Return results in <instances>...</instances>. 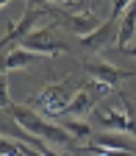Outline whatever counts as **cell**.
<instances>
[{"instance_id": "6da1fadb", "label": "cell", "mask_w": 136, "mask_h": 156, "mask_svg": "<svg viewBox=\"0 0 136 156\" xmlns=\"http://www.w3.org/2000/svg\"><path fill=\"white\" fill-rule=\"evenodd\" d=\"M8 114L14 117V123L17 126H22L28 134H33V136H39V140H45L47 145H70V148H75L78 142L72 140V136L58 126V123H47L42 114H39L33 106H11L8 109Z\"/></svg>"}, {"instance_id": "7a4b0ae2", "label": "cell", "mask_w": 136, "mask_h": 156, "mask_svg": "<svg viewBox=\"0 0 136 156\" xmlns=\"http://www.w3.org/2000/svg\"><path fill=\"white\" fill-rule=\"evenodd\" d=\"M72 101V92L67 81H58V84H47L42 92L33 98V109L42 114V117H61L67 114Z\"/></svg>"}, {"instance_id": "3957f363", "label": "cell", "mask_w": 136, "mask_h": 156, "mask_svg": "<svg viewBox=\"0 0 136 156\" xmlns=\"http://www.w3.org/2000/svg\"><path fill=\"white\" fill-rule=\"evenodd\" d=\"M120 106H111V109H103L100 114H97V126H100L103 131H117V134H131L136 136V120L131 117V106L125 103V98L120 95Z\"/></svg>"}, {"instance_id": "277c9868", "label": "cell", "mask_w": 136, "mask_h": 156, "mask_svg": "<svg viewBox=\"0 0 136 156\" xmlns=\"http://www.w3.org/2000/svg\"><path fill=\"white\" fill-rule=\"evenodd\" d=\"M19 45L31 53H36V56H58V53L67 50V42H61L53 34V28H33Z\"/></svg>"}, {"instance_id": "5b68a950", "label": "cell", "mask_w": 136, "mask_h": 156, "mask_svg": "<svg viewBox=\"0 0 136 156\" xmlns=\"http://www.w3.org/2000/svg\"><path fill=\"white\" fill-rule=\"evenodd\" d=\"M83 70L89 73V81H97V84H106V87H114L125 81V78H136L133 73L122 70V67H114L111 62H100V58H86Z\"/></svg>"}, {"instance_id": "8992f818", "label": "cell", "mask_w": 136, "mask_h": 156, "mask_svg": "<svg viewBox=\"0 0 136 156\" xmlns=\"http://www.w3.org/2000/svg\"><path fill=\"white\" fill-rule=\"evenodd\" d=\"M47 11H53V17L61 23L64 28H70L72 34H78V36H86V34H92L97 25L103 23V20H97L94 14H64L61 9H53V6H47Z\"/></svg>"}, {"instance_id": "52a82bcc", "label": "cell", "mask_w": 136, "mask_h": 156, "mask_svg": "<svg viewBox=\"0 0 136 156\" xmlns=\"http://www.w3.org/2000/svg\"><path fill=\"white\" fill-rule=\"evenodd\" d=\"M42 14H45V11L39 9V6H31L22 17H19V23H17V25H11V31H8L3 39H0V50H3L6 45H11V42H22V39L33 31V23H36Z\"/></svg>"}, {"instance_id": "ba28073f", "label": "cell", "mask_w": 136, "mask_h": 156, "mask_svg": "<svg viewBox=\"0 0 136 156\" xmlns=\"http://www.w3.org/2000/svg\"><path fill=\"white\" fill-rule=\"evenodd\" d=\"M114 28H117V20H114V17H106L92 34L81 36V45L89 48V50H103V48L111 42V39H114Z\"/></svg>"}, {"instance_id": "9c48e42d", "label": "cell", "mask_w": 136, "mask_h": 156, "mask_svg": "<svg viewBox=\"0 0 136 156\" xmlns=\"http://www.w3.org/2000/svg\"><path fill=\"white\" fill-rule=\"evenodd\" d=\"M133 39H136V6L131 3L120 20V28H117V50L128 48Z\"/></svg>"}, {"instance_id": "30bf717a", "label": "cell", "mask_w": 136, "mask_h": 156, "mask_svg": "<svg viewBox=\"0 0 136 156\" xmlns=\"http://www.w3.org/2000/svg\"><path fill=\"white\" fill-rule=\"evenodd\" d=\"M94 103H97V95L81 89V92H75V95H72L67 114H70V117H78V120H83V117H89V114L94 112Z\"/></svg>"}, {"instance_id": "8fae6325", "label": "cell", "mask_w": 136, "mask_h": 156, "mask_svg": "<svg viewBox=\"0 0 136 156\" xmlns=\"http://www.w3.org/2000/svg\"><path fill=\"white\" fill-rule=\"evenodd\" d=\"M86 142L103 145V148H114V151H133L136 153V145H131L125 136H120L117 131H103V134H97V136H89Z\"/></svg>"}, {"instance_id": "7c38bea8", "label": "cell", "mask_w": 136, "mask_h": 156, "mask_svg": "<svg viewBox=\"0 0 136 156\" xmlns=\"http://www.w3.org/2000/svg\"><path fill=\"white\" fill-rule=\"evenodd\" d=\"M36 58H39L36 53L25 50L22 45H17V48H14V50L6 56V62H3V64H6V73H11V70H19V67H28V64H33Z\"/></svg>"}, {"instance_id": "4fadbf2b", "label": "cell", "mask_w": 136, "mask_h": 156, "mask_svg": "<svg viewBox=\"0 0 136 156\" xmlns=\"http://www.w3.org/2000/svg\"><path fill=\"white\" fill-rule=\"evenodd\" d=\"M58 126H61V128L72 136L78 145L86 142L89 136H92V126H89V123H83V120H78V117H72V120H64V123H58Z\"/></svg>"}, {"instance_id": "5bb4252c", "label": "cell", "mask_w": 136, "mask_h": 156, "mask_svg": "<svg viewBox=\"0 0 136 156\" xmlns=\"http://www.w3.org/2000/svg\"><path fill=\"white\" fill-rule=\"evenodd\" d=\"M75 148L89 151L94 156H136L133 151H114V148H103V145H94V142H81V145H75Z\"/></svg>"}, {"instance_id": "9a60e30c", "label": "cell", "mask_w": 136, "mask_h": 156, "mask_svg": "<svg viewBox=\"0 0 136 156\" xmlns=\"http://www.w3.org/2000/svg\"><path fill=\"white\" fill-rule=\"evenodd\" d=\"M14 103H11V95H8V73L3 70L0 73V112H8Z\"/></svg>"}, {"instance_id": "2e32d148", "label": "cell", "mask_w": 136, "mask_h": 156, "mask_svg": "<svg viewBox=\"0 0 136 156\" xmlns=\"http://www.w3.org/2000/svg\"><path fill=\"white\" fill-rule=\"evenodd\" d=\"M131 3H133V0H114V6H111V17H114V20H120Z\"/></svg>"}, {"instance_id": "e0dca14e", "label": "cell", "mask_w": 136, "mask_h": 156, "mask_svg": "<svg viewBox=\"0 0 136 156\" xmlns=\"http://www.w3.org/2000/svg\"><path fill=\"white\" fill-rule=\"evenodd\" d=\"M36 151H42V153H45V156H67V153H58V151H56V148H50V145H47V142H45V145H42V148H36Z\"/></svg>"}, {"instance_id": "ac0fdd59", "label": "cell", "mask_w": 136, "mask_h": 156, "mask_svg": "<svg viewBox=\"0 0 136 156\" xmlns=\"http://www.w3.org/2000/svg\"><path fill=\"white\" fill-rule=\"evenodd\" d=\"M120 53H125V56H133V58H136V42H131V45H128V48H122Z\"/></svg>"}, {"instance_id": "d6986e66", "label": "cell", "mask_w": 136, "mask_h": 156, "mask_svg": "<svg viewBox=\"0 0 136 156\" xmlns=\"http://www.w3.org/2000/svg\"><path fill=\"white\" fill-rule=\"evenodd\" d=\"M42 3V0H39ZM45 3H75V0H45Z\"/></svg>"}]
</instances>
